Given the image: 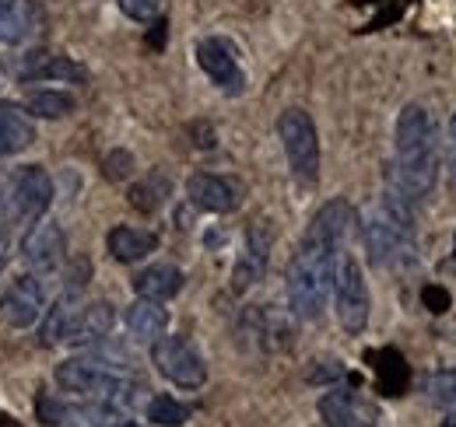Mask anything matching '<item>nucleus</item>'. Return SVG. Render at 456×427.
<instances>
[{"instance_id":"obj_23","label":"nucleus","mask_w":456,"mask_h":427,"mask_svg":"<svg viewBox=\"0 0 456 427\" xmlns=\"http://www.w3.org/2000/svg\"><path fill=\"white\" fill-rule=\"evenodd\" d=\"M77 309H81V302H77V294H60L57 302L43 312V326H39V343L43 347H53V343H63L67 340V333H70V322L77 316Z\"/></svg>"},{"instance_id":"obj_15","label":"nucleus","mask_w":456,"mask_h":427,"mask_svg":"<svg viewBox=\"0 0 456 427\" xmlns=\"http://www.w3.org/2000/svg\"><path fill=\"white\" fill-rule=\"evenodd\" d=\"M43 28V11L36 0H0V43L21 46Z\"/></svg>"},{"instance_id":"obj_5","label":"nucleus","mask_w":456,"mask_h":427,"mask_svg":"<svg viewBox=\"0 0 456 427\" xmlns=\"http://www.w3.org/2000/svg\"><path fill=\"white\" fill-rule=\"evenodd\" d=\"M330 294H334V312H338V322L344 326V333L358 336L369 326V305L372 302H369V284H365L362 263L354 256L341 253Z\"/></svg>"},{"instance_id":"obj_28","label":"nucleus","mask_w":456,"mask_h":427,"mask_svg":"<svg viewBox=\"0 0 456 427\" xmlns=\"http://www.w3.org/2000/svg\"><path fill=\"white\" fill-rule=\"evenodd\" d=\"M162 4L166 0H119V11L130 21H155L162 14Z\"/></svg>"},{"instance_id":"obj_12","label":"nucleus","mask_w":456,"mask_h":427,"mask_svg":"<svg viewBox=\"0 0 456 427\" xmlns=\"http://www.w3.org/2000/svg\"><path fill=\"white\" fill-rule=\"evenodd\" d=\"M186 197L193 207L208 214H232L242 204V186L228 175H215V172H193L186 179Z\"/></svg>"},{"instance_id":"obj_2","label":"nucleus","mask_w":456,"mask_h":427,"mask_svg":"<svg viewBox=\"0 0 456 427\" xmlns=\"http://www.w3.org/2000/svg\"><path fill=\"white\" fill-rule=\"evenodd\" d=\"M397 158L387 168V189H394L407 204L425 200L443 168V137L432 112L418 102L400 109L397 116Z\"/></svg>"},{"instance_id":"obj_33","label":"nucleus","mask_w":456,"mask_h":427,"mask_svg":"<svg viewBox=\"0 0 456 427\" xmlns=\"http://www.w3.org/2000/svg\"><path fill=\"white\" fill-rule=\"evenodd\" d=\"M0 217H11V172L0 168Z\"/></svg>"},{"instance_id":"obj_30","label":"nucleus","mask_w":456,"mask_h":427,"mask_svg":"<svg viewBox=\"0 0 456 427\" xmlns=\"http://www.w3.org/2000/svg\"><path fill=\"white\" fill-rule=\"evenodd\" d=\"M88 273H92L88 260H74L70 270H67V294H77V298H81V291H85V284H88Z\"/></svg>"},{"instance_id":"obj_34","label":"nucleus","mask_w":456,"mask_h":427,"mask_svg":"<svg viewBox=\"0 0 456 427\" xmlns=\"http://www.w3.org/2000/svg\"><path fill=\"white\" fill-rule=\"evenodd\" d=\"M443 427H456V403L446 410V421H443Z\"/></svg>"},{"instance_id":"obj_6","label":"nucleus","mask_w":456,"mask_h":427,"mask_svg":"<svg viewBox=\"0 0 456 427\" xmlns=\"http://www.w3.org/2000/svg\"><path fill=\"white\" fill-rule=\"evenodd\" d=\"M151 361L162 378H169L179 389H200L208 382V365L200 350L183 336H159L151 343Z\"/></svg>"},{"instance_id":"obj_36","label":"nucleus","mask_w":456,"mask_h":427,"mask_svg":"<svg viewBox=\"0 0 456 427\" xmlns=\"http://www.w3.org/2000/svg\"><path fill=\"white\" fill-rule=\"evenodd\" d=\"M0 427H21L14 417H7V414H0Z\"/></svg>"},{"instance_id":"obj_38","label":"nucleus","mask_w":456,"mask_h":427,"mask_svg":"<svg viewBox=\"0 0 456 427\" xmlns=\"http://www.w3.org/2000/svg\"><path fill=\"white\" fill-rule=\"evenodd\" d=\"M0 298H4V280H0Z\"/></svg>"},{"instance_id":"obj_8","label":"nucleus","mask_w":456,"mask_h":427,"mask_svg":"<svg viewBox=\"0 0 456 427\" xmlns=\"http://www.w3.org/2000/svg\"><path fill=\"white\" fill-rule=\"evenodd\" d=\"M21 260L32 273H53L67 260V238L63 228L50 217H36V224L21 235Z\"/></svg>"},{"instance_id":"obj_26","label":"nucleus","mask_w":456,"mask_h":427,"mask_svg":"<svg viewBox=\"0 0 456 427\" xmlns=\"http://www.w3.org/2000/svg\"><path fill=\"white\" fill-rule=\"evenodd\" d=\"M425 396L439 407V410H450L456 403V368H443V372H432L425 378Z\"/></svg>"},{"instance_id":"obj_37","label":"nucleus","mask_w":456,"mask_h":427,"mask_svg":"<svg viewBox=\"0 0 456 427\" xmlns=\"http://www.w3.org/2000/svg\"><path fill=\"white\" fill-rule=\"evenodd\" d=\"M119 427H137V424H134V421H123V424H119Z\"/></svg>"},{"instance_id":"obj_3","label":"nucleus","mask_w":456,"mask_h":427,"mask_svg":"<svg viewBox=\"0 0 456 427\" xmlns=\"http://www.w3.org/2000/svg\"><path fill=\"white\" fill-rule=\"evenodd\" d=\"M414 204H407L394 189H387L362 221V242L372 267H403L414 260L418 238H414Z\"/></svg>"},{"instance_id":"obj_20","label":"nucleus","mask_w":456,"mask_h":427,"mask_svg":"<svg viewBox=\"0 0 456 427\" xmlns=\"http://www.w3.org/2000/svg\"><path fill=\"white\" fill-rule=\"evenodd\" d=\"M134 291H137V298L169 302L183 291V270L175 263H151L134 277Z\"/></svg>"},{"instance_id":"obj_21","label":"nucleus","mask_w":456,"mask_h":427,"mask_svg":"<svg viewBox=\"0 0 456 427\" xmlns=\"http://www.w3.org/2000/svg\"><path fill=\"white\" fill-rule=\"evenodd\" d=\"M172 197V179L166 168H151L144 179H137L130 186V204L141 214H155L169 204Z\"/></svg>"},{"instance_id":"obj_22","label":"nucleus","mask_w":456,"mask_h":427,"mask_svg":"<svg viewBox=\"0 0 456 427\" xmlns=\"http://www.w3.org/2000/svg\"><path fill=\"white\" fill-rule=\"evenodd\" d=\"M376 361V382H379V392L383 396H403L407 385H411V368L403 361L397 347H383L376 354H369Z\"/></svg>"},{"instance_id":"obj_1","label":"nucleus","mask_w":456,"mask_h":427,"mask_svg":"<svg viewBox=\"0 0 456 427\" xmlns=\"http://www.w3.org/2000/svg\"><path fill=\"white\" fill-rule=\"evenodd\" d=\"M351 224H354V211L341 197L323 204L309 221L298 242V253L288 263V305L295 319H316L327 309Z\"/></svg>"},{"instance_id":"obj_19","label":"nucleus","mask_w":456,"mask_h":427,"mask_svg":"<svg viewBox=\"0 0 456 427\" xmlns=\"http://www.w3.org/2000/svg\"><path fill=\"white\" fill-rule=\"evenodd\" d=\"M123 322H126V333H130L137 343H155L159 336H166L169 312L162 309V302H151V298H137L134 305H126V312H123Z\"/></svg>"},{"instance_id":"obj_25","label":"nucleus","mask_w":456,"mask_h":427,"mask_svg":"<svg viewBox=\"0 0 456 427\" xmlns=\"http://www.w3.org/2000/svg\"><path fill=\"white\" fill-rule=\"evenodd\" d=\"M190 407L186 403H179L175 396H155V399H148V421L159 427H183L190 421Z\"/></svg>"},{"instance_id":"obj_27","label":"nucleus","mask_w":456,"mask_h":427,"mask_svg":"<svg viewBox=\"0 0 456 427\" xmlns=\"http://www.w3.org/2000/svg\"><path fill=\"white\" fill-rule=\"evenodd\" d=\"M134 155L130 151H123V148H116V151H110L106 158H102V175L110 179V182H126L130 175H134Z\"/></svg>"},{"instance_id":"obj_7","label":"nucleus","mask_w":456,"mask_h":427,"mask_svg":"<svg viewBox=\"0 0 456 427\" xmlns=\"http://www.w3.org/2000/svg\"><path fill=\"white\" fill-rule=\"evenodd\" d=\"M53 197L57 189L43 165H21L18 172H11V217L18 221L46 217Z\"/></svg>"},{"instance_id":"obj_14","label":"nucleus","mask_w":456,"mask_h":427,"mask_svg":"<svg viewBox=\"0 0 456 427\" xmlns=\"http://www.w3.org/2000/svg\"><path fill=\"white\" fill-rule=\"evenodd\" d=\"M320 417L327 427H379L376 424V407L365 403L351 389H330L320 399Z\"/></svg>"},{"instance_id":"obj_24","label":"nucleus","mask_w":456,"mask_h":427,"mask_svg":"<svg viewBox=\"0 0 456 427\" xmlns=\"http://www.w3.org/2000/svg\"><path fill=\"white\" fill-rule=\"evenodd\" d=\"M25 112L28 116H39V119H63V116H70L77 102H74V95H67V92H57V88H39V92H32L28 99H25Z\"/></svg>"},{"instance_id":"obj_32","label":"nucleus","mask_w":456,"mask_h":427,"mask_svg":"<svg viewBox=\"0 0 456 427\" xmlns=\"http://www.w3.org/2000/svg\"><path fill=\"white\" fill-rule=\"evenodd\" d=\"M446 168H450V179L456 182V112L446 126Z\"/></svg>"},{"instance_id":"obj_17","label":"nucleus","mask_w":456,"mask_h":427,"mask_svg":"<svg viewBox=\"0 0 456 427\" xmlns=\"http://www.w3.org/2000/svg\"><path fill=\"white\" fill-rule=\"evenodd\" d=\"M106 249L116 263H141L159 249V235L144 231V228H130V224H116L113 231L106 235Z\"/></svg>"},{"instance_id":"obj_4","label":"nucleus","mask_w":456,"mask_h":427,"mask_svg":"<svg viewBox=\"0 0 456 427\" xmlns=\"http://www.w3.org/2000/svg\"><path fill=\"white\" fill-rule=\"evenodd\" d=\"M278 137L285 144L291 175L302 186H313L320 179V137L313 116L305 109H285L278 116Z\"/></svg>"},{"instance_id":"obj_18","label":"nucleus","mask_w":456,"mask_h":427,"mask_svg":"<svg viewBox=\"0 0 456 427\" xmlns=\"http://www.w3.org/2000/svg\"><path fill=\"white\" fill-rule=\"evenodd\" d=\"M36 144V123L21 106L0 102V158H14Z\"/></svg>"},{"instance_id":"obj_11","label":"nucleus","mask_w":456,"mask_h":427,"mask_svg":"<svg viewBox=\"0 0 456 427\" xmlns=\"http://www.w3.org/2000/svg\"><path fill=\"white\" fill-rule=\"evenodd\" d=\"M0 309H4V319L11 322L14 329H28L43 319L46 312V291H43V280L36 273H21L11 287H4V298H0Z\"/></svg>"},{"instance_id":"obj_29","label":"nucleus","mask_w":456,"mask_h":427,"mask_svg":"<svg viewBox=\"0 0 456 427\" xmlns=\"http://www.w3.org/2000/svg\"><path fill=\"white\" fill-rule=\"evenodd\" d=\"M36 414H39V421L50 427H60L63 424V417H67V403H60L53 396H39L36 399Z\"/></svg>"},{"instance_id":"obj_13","label":"nucleus","mask_w":456,"mask_h":427,"mask_svg":"<svg viewBox=\"0 0 456 427\" xmlns=\"http://www.w3.org/2000/svg\"><path fill=\"white\" fill-rule=\"evenodd\" d=\"M14 74L21 81H70V85H88V70L70 60V56L46 53V50H36V53L21 56Z\"/></svg>"},{"instance_id":"obj_9","label":"nucleus","mask_w":456,"mask_h":427,"mask_svg":"<svg viewBox=\"0 0 456 427\" xmlns=\"http://www.w3.org/2000/svg\"><path fill=\"white\" fill-rule=\"evenodd\" d=\"M271 246H274L271 224H267V221H253V224L246 228L242 253H239L235 270H232V287H235V291H249L253 284L264 280L267 263H271Z\"/></svg>"},{"instance_id":"obj_35","label":"nucleus","mask_w":456,"mask_h":427,"mask_svg":"<svg viewBox=\"0 0 456 427\" xmlns=\"http://www.w3.org/2000/svg\"><path fill=\"white\" fill-rule=\"evenodd\" d=\"M7 263V242H4V235H0V270Z\"/></svg>"},{"instance_id":"obj_31","label":"nucleus","mask_w":456,"mask_h":427,"mask_svg":"<svg viewBox=\"0 0 456 427\" xmlns=\"http://www.w3.org/2000/svg\"><path fill=\"white\" fill-rule=\"evenodd\" d=\"M421 298H425L428 312H436V316L450 309V291H446V287H425V291H421Z\"/></svg>"},{"instance_id":"obj_16","label":"nucleus","mask_w":456,"mask_h":427,"mask_svg":"<svg viewBox=\"0 0 456 427\" xmlns=\"http://www.w3.org/2000/svg\"><path fill=\"white\" fill-rule=\"evenodd\" d=\"M116 326V309L113 302H92V305H81L77 316L70 322V333H67V343L70 347H95L102 343Z\"/></svg>"},{"instance_id":"obj_10","label":"nucleus","mask_w":456,"mask_h":427,"mask_svg":"<svg viewBox=\"0 0 456 427\" xmlns=\"http://www.w3.org/2000/svg\"><path fill=\"white\" fill-rule=\"evenodd\" d=\"M197 63H200V70H204L225 95H242L246 74H242L239 53H235V46H232L228 39H222V36L200 39V43H197Z\"/></svg>"},{"instance_id":"obj_39","label":"nucleus","mask_w":456,"mask_h":427,"mask_svg":"<svg viewBox=\"0 0 456 427\" xmlns=\"http://www.w3.org/2000/svg\"><path fill=\"white\" fill-rule=\"evenodd\" d=\"M453 260H456V238H453Z\"/></svg>"}]
</instances>
